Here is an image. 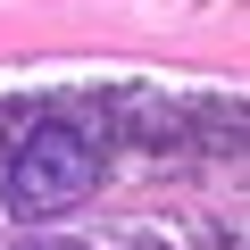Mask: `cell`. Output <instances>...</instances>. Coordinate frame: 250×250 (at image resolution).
<instances>
[{
	"label": "cell",
	"instance_id": "cell-2",
	"mask_svg": "<svg viewBox=\"0 0 250 250\" xmlns=\"http://www.w3.org/2000/svg\"><path fill=\"white\" fill-rule=\"evenodd\" d=\"M17 250H83V242H17Z\"/></svg>",
	"mask_w": 250,
	"mask_h": 250
},
{
	"label": "cell",
	"instance_id": "cell-1",
	"mask_svg": "<svg viewBox=\"0 0 250 250\" xmlns=\"http://www.w3.org/2000/svg\"><path fill=\"white\" fill-rule=\"evenodd\" d=\"M92 184H100V150L75 134V125H34L25 150L9 159V208H25V217L75 208Z\"/></svg>",
	"mask_w": 250,
	"mask_h": 250
}]
</instances>
